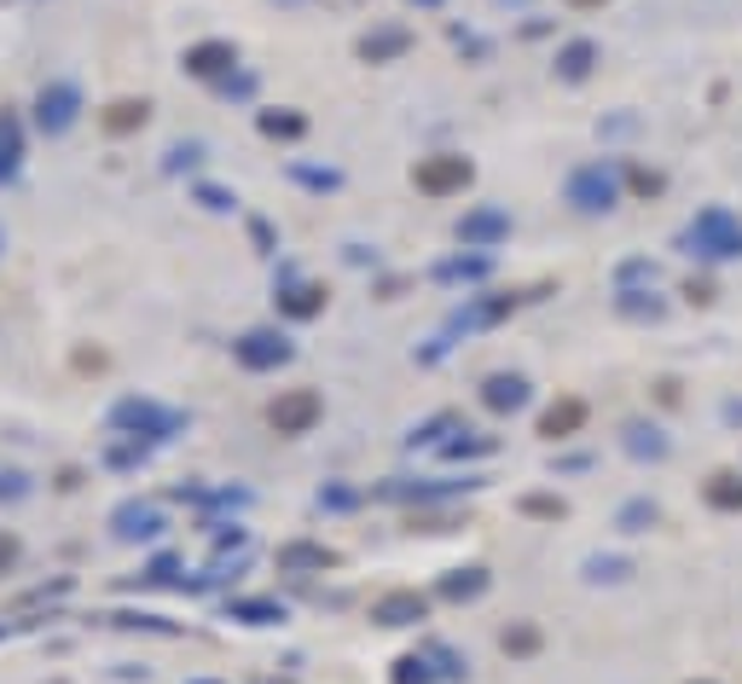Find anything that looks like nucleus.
<instances>
[{"label":"nucleus","mask_w":742,"mask_h":684,"mask_svg":"<svg viewBox=\"0 0 742 684\" xmlns=\"http://www.w3.org/2000/svg\"><path fill=\"white\" fill-rule=\"evenodd\" d=\"M319 412H325V400L314 389H291V395H278L267 407V423L278 429V436H308V429L319 423Z\"/></svg>","instance_id":"nucleus-1"},{"label":"nucleus","mask_w":742,"mask_h":684,"mask_svg":"<svg viewBox=\"0 0 742 684\" xmlns=\"http://www.w3.org/2000/svg\"><path fill=\"white\" fill-rule=\"evenodd\" d=\"M690 244L702 256H742V221H731L725 210H702L697 226H690Z\"/></svg>","instance_id":"nucleus-2"},{"label":"nucleus","mask_w":742,"mask_h":684,"mask_svg":"<svg viewBox=\"0 0 742 684\" xmlns=\"http://www.w3.org/2000/svg\"><path fill=\"white\" fill-rule=\"evenodd\" d=\"M413 181H418V192H429V197H447V192H465V186H470V163H465V157H429V163L413 169Z\"/></svg>","instance_id":"nucleus-3"},{"label":"nucleus","mask_w":742,"mask_h":684,"mask_svg":"<svg viewBox=\"0 0 742 684\" xmlns=\"http://www.w3.org/2000/svg\"><path fill=\"white\" fill-rule=\"evenodd\" d=\"M35 122H41L47 134H64L70 122H75V88H70V82L41 88V99H35Z\"/></svg>","instance_id":"nucleus-4"},{"label":"nucleus","mask_w":742,"mask_h":684,"mask_svg":"<svg viewBox=\"0 0 742 684\" xmlns=\"http://www.w3.org/2000/svg\"><path fill=\"white\" fill-rule=\"evenodd\" d=\"M238 360H244L250 371H267V366H278V360H291V348H285V337H273V331H250V337L238 343Z\"/></svg>","instance_id":"nucleus-5"},{"label":"nucleus","mask_w":742,"mask_h":684,"mask_svg":"<svg viewBox=\"0 0 742 684\" xmlns=\"http://www.w3.org/2000/svg\"><path fill=\"white\" fill-rule=\"evenodd\" d=\"M569 192H575L580 210H609V204H616V181H609L603 169H580Z\"/></svg>","instance_id":"nucleus-6"},{"label":"nucleus","mask_w":742,"mask_h":684,"mask_svg":"<svg viewBox=\"0 0 742 684\" xmlns=\"http://www.w3.org/2000/svg\"><path fill=\"white\" fill-rule=\"evenodd\" d=\"M481 400H488L494 412H517L528 400V384L522 377H488V384H481Z\"/></svg>","instance_id":"nucleus-7"},{"label":"nucleus","mask_w":742,"mask_h":684,"mask_svg":"<svg viewBox=\"0 0 742 684\" xmlns=\"http://www.w3.org/2000/svg\"><path fill=\"white\" fill-rule=\"evenodd\" d=\"M186 64H192L197 75H221L226 64H238V59H233V47H226V41H210V47H192Z\"/></svg>","instance_id":"nucleus-8"},{"label":"nucleus","mask_w":742,"mask_h":684,"mask_svg":"<svg viewBox=\"0 0 742 684\" xmlns=\"http://www.w3.org/2000/svg\"><path fill=\"white\" fill-rule=\"evenodd\" d=\"M580 418H586V407H580V400H562V407H551L546 418H540V436H569V429H580Z\"/></svg>","instance_id":"nucleus-9"},{"label":"nucleus","mask_w":742,"mask_h":684,"mask_svg":"<svg viewBox=\"0 0 742 684\" xmlns=\"http://www.w3.org/2000/svg\"><path fill=\"white\" fill-rule=\"evenodd\" d=\"M418 615H424V598H413V592H395V598H383V603H377V621H389V626L418 621Z\"/></svg>","instance_id":"nucleus-10"},{"label":"nucleus","mask_w":742,"mask_h":684,"mask_svg":"<svg viewBox=\"0 0 742 684\" xmlns=\"http://www.w3.org/2000/svg\"><path fill=\"white\" fill-rule=\"evenodd\" d=\"M708 499L720 504V511H742V481L736 476H713L708 481Z\"/></svg>","instance_id":"nucleus-11"},{"label":"nucleus","mask_w":742,"mask_h":684,"mask_svg":"<svg viewBox=\"0 0 742 684\" xmlns=\"http://www.w3.org/2000/svg\"><path fill=\"white\" fill-rule=\"evenodd\" d=\"M505 233V215H470L458 226V238H499Z\"/></svg>","instance_id":"nucleus-12"},{"label":"nucleus","mask_w":742,"mask_h":684,"mask_svg":"<svg viewBox=\"0 0 742 684\" xmlns=\"http://www.w3.org/2000/svg\"><path fill=\"white\" fill-rule=\"evenodd\" d=\"M586 70H592V47L575 41L569 53H562V75H586Z\"/></svg>","instance_id":"nucleus-13"},{"label":"nucleus","mask_w":742,"mask_h":684,"mask_svg":"<svg viewBox=\"0 0 742 684\" xmlns=\"http://www.w3.org/2000/svg\"><path fill=\"white\" fill-rule=\"evenodd\" d=\"M134 122H145V105H116V111L105 116V129L122 134V129H134Z\"/></svg>","instance_id":"nucleus-14"},{"label":"nucleus","mask_w":742,"mask_h":684,"mask_svg":"<svg viewBox=\"0 0 742 684\" xmlns=\"http://www.w3.org/2000/svg\"><path fill=\"white\" fill-rule=\"evenodd\" d=\"M406 47V35L400 30H389V35H377V41H366V59H383V53H400Z\"/></svg>","instance_id":"nucleus-15"},{"label":"nucleus","mask_w":742,"mask_h":684,"mask_svg":"<svg viewBox=\"0 0 742 684\" xmlns=\"http://www.w3.org/2000/svg\"><path fill=\"white\" fill-rule=\"evenodd\" d=\"M267 134H302L296 116H267Z\"/></svg>","instance_id":"nucleus-16"},{"label":"nucleus","mask_w":742,"mask_h":684,"mask_svg":"<svg viewBox=\"0 0 742 684\" xmlns=\"http://www.w3.org/2000/svg\"><path fill=\"white\" fill-rule=\"evenodd\" d=\"M314 308H319L314 290H296V296H291V314H314Z\"/></svg>","instance_id":"nucleus-17"},{"label":"nucleus","mask_w":742,"mask_h":684,"mask_svg":"<svg viewBox=\"0 0 742 684\" xmlns=\"http://www.w3.org/2000/svg\"><path fill=\"white\" fill-rule=\"evenodd\" d=\"M12 557H18V540H0V569H7Z\"/></svg>","instance_id":"nucleus-18"},{"label":"nucleus","mask_w":742,"mask_h":684,"mask_svg":"<svg viewBox=\"0 0 742 684\" xmlns=\"http://www.w3.org/2000/svg\"><path fill=\"white\" fill-rule=\"evenodd\" d=\"M569 7H603V0H569Z\"/></svg>","instance_id":"nucleus-19"},{"label":"nucleus","mask_w":742,"mask_h":684,"mask_svg":"<svg viewBox=\"0 0 742 684\" xmlns=\"http://www.w3.org/2000/svg\"><path fill=\"white\" fill-rule=\"evenodd\" d=\"M418 7H435V0H418Z\"/></svg>","instance_id":"nucleus-20"}]
</instances>
